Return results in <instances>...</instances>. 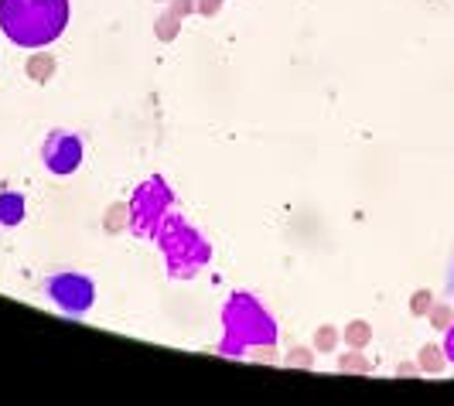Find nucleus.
<instances>
[{
  "instance_id": "nucleus-1",
  "label": "nucleus",
  "mask_w": 454,
  "mask_h": 406,
  "mask_svg": "<svg viewBox=\"0 0 454 406\" xmlns=\"http://www.w3.org/2000/svg\"><path fill=\"white\" fill-rule=\"evenodd\" d=\"M215 352L223 359H277V321L263 308L260 297L247 291L229 293L226 308H223V339L215 345Z\"/></svg>"
},
{
  "instance_id": "nucleus-2",
  "label": "nucleus",
  "mask_w": 454,
  "mask_h": 406,
  "mask_svg": "<svg viewBox=\"0 0 454 406\" xmlns=\"http://www.w3.org/2000/svg\"><path fill=\"white\" fill-rule=\"evenodd\" d=\"M68 27V0H0V31L21 48H45Z\"/></svg>"
},
{
  "instance_id": "nucleus-3",
  "label": "nucleus",
  "mask_w": 454,
  "mask_h": 406,
  "mask_svg": "<svg viewBox=\"0 0 454 406\" xmlns=\"http://www.w3.org/2000/svg\"><path fill=\"white\" fill-rule=\"evenodd\" d=\"M154 243H158L160 256H164V267H168V277H171V280H192V277L199 270H205L208 260H212L208 239L184 219L182 212H175V208H171L168 219L160 223Z\"/></svg>"
},
{
  "instance_id": "nucleus-4",
  "label": "nucleus",
  "mask_w": 454,
  "mask_h": 406,
  "mask_svg": "<svg viewBox=\"0 0 454 406\" xmlns=\"http://www.w3.org/2000/svg\"><path fill=\"white\" fill-rule=\"evenodd\" d=\"M175 208V195H171V184L164 178H147L134 188V199L127 205V229L134 232L137 239H154L158 236L160 223L168 219V212Z\"/></svg>"
},
{
  "instance_id": "nucleus-5",
  "label": "nucleus",
  "mask_w": 454,
  "mask_h": 406,
  "mask_svg": "<svg viewBox=\"0 0 454 406\" xmlns=\"http://www.w3.org/2000/svg\"><path fill=\"white\" fill-rule=\"evenodd\" d=\"M45 297L62 315L82 317L96 304V284L79 270H55L45 277Z\"/></svg>"
},
{
  "instance_id": "nucleus-6",
  "label": "nucleus",
  "mask_w": 454,
  "mask_h": 406,
  "mask_svg": "<svg viewBox=\"0 0 454 406\" xmlns=\"http://www.w3.org/2000/svg\"><path fill=\"white\" fill-rule=\"evenodd\" d=\"M82 158H86V140H82V134L66 130V127L48 130L45 144H42V164H45L48 175L66 178L72 171H79Z\"/></svg>"
},
{
  "instance_id": "nucleus-7",
  "label": "nucleus",
  "mask_w": 454,
  "mask_h": 406,
  "mask_svg": "<svg viewBox=\"0 0 454 406\" xmlns=\"http://www.w3.org/2000/svg\"><path fill=\"white\" fill-rule=\"evenodd\" d=\"M24 223V195L21 191H0V226L14 229Z\"/></svg>"
},
{
  "instance_id": "nucleus-8",
  "label": "nucleus",
  "mask_w": 454,
  "mask_h": 406,
  "mask_svg": "<svg viewBox=\"0 0 454 406\" xmlns=\"http://www.w3.org/2000/svg\"><path fill=\"white\" fill-rule=\"evenodd\" d=\"M24 72H27V79H35V82H48V79L55 75V59L45 55V51H38L35 59H27Z\"/></svg>"
},
{
  "instance_id": "nucleus-9",
  "label": "nucleus",
  "mask_w": 454,
  "mask_h": 406,
  "mask_svg": "<svg viewBox=\"0 0 454 406\" xmlns=\"http://www.w3.org/2000/svg\"><path fill=\"white\" fill-rule=\"evenodd\" d=\"M444 362H448L444 348H437V345H424V348H420V369H424V372H441Z\"/></svg>"
},
{
  "instance_id": "nucleus-10",
  "label": "nucleus",
  "mask_w": 454,
  "mask_h": 406,
  "mask_svg": "<svg viewBox=\"0 0 454 406\" xmlns=\"http://www.w3.org/2000/svg\"><path fill=\"white\" fill-rule=\"evenodd\" d=\"M369 339H372V332H369V324H365V321H352V324L345 328V341H348L352 348H363Z\"/></svg>"
},
{
  "instance_id": "nucleus-11",
  "label": "nucleus",
  "mask_w": 454,
  "mask_h": 406,
  "mask_svg": "<svg viewBox=\"0 0 454 406\" xmlns=\"http://www.w3.org/2000/svg\"><path fill=\"white\" fill-rule=\"evenodd\" d=\"M178 21H182L178 14H164V18H158V24H154V27H158V38L171 42V38L178 35Z\"/></svg>"
},
{
  "instance_id": "nucleus-12",
  "label": "nucleus",
  "mask_w": 454,
  "mask_h": 406,
  "mask_svg": "<svg viewBox=\"0 0 454 406\" xmlns=\"http://www.w3.org/2000/svg\"><path fill=\"white\" fill-rule=\"evenodd\" d=\"M434 297H431V291H420V293H413V301H410V311L413 315H431V304Z\"/></svg>"
},
{
  "instance_id": "nucleus-13",
  "label": "nucleus",
  "mask_w": 454,
  "mask_h": 406,
  "mask_svg": "<svg viewBox=\"0 0 454 406\" xmlns=\"http://www.w3.org/2000/svg\"><path fill=\"white\" fill-rule=\"evenodd\" d=\"M431 321H434V328H444V332H448V324L454 321L451 308H448V304H437V308H431Z\"/></svg>"
},
{
  "instance_id": "nucleus-14",
  "label": "nucleus",
  "mask_w": 454,
  "mask_h": 406,
  "mask_svg": "<svg viewBox=\"0 0 454 406\" xmlns=\"http://www.w3.org/2000/svg\"><path fill=\"white\" fill-rule=\"evenodd\" d=\"M341 369H356V372H369V362H363V355H356V352H348V355L341 359Z\"/></svg>"
},
{
  "instance_id": "nucleus-15",
  "label": "nucleus",
  "mask_w": 454,
  "mask_h": 406,
  "mask_svg": "<svg viewBox=\"0 0 454 406\" xmlns=\"http://www.w3.org/2000/svg\"><path fill=\"white\" fill-rule=\"evenodd\" d=\"M123 212H127L123 205L110 208V215H106V229H110V232H120V229H123V223H120V215H123Z\"/></svg>"
},
{
  "instance_id": "nucleus-16",
  "label": "nucleus",
  "mask_w": 454,
  "mask_h": 406,
  "mask_svg": "<svg viewBox=\"0 0 454 406\" xmlns=\"http://www.w3.org/2000/svg\"><path fill=\"white\" fill-rule=\"evenodd\" d=\"M195 11H202V14H219L223 11V0H195Z\"/></svg>"
},
{
  "instance_id": "nucleus-17",
  "label": "nucleus",
  "mask_w": 454,
  "mask_h": 406,
  "mask_svg": "<svg viewBox=\"0 0 454 406\" xmlns=\"http://www.w3.org/2000/svg\"><path fill=\"white\" fill-rule=\"evenodd\" d=\"M315 341H318V348H332L335 345V328H321Z\"/></svg>"
},
{
  "instance_id": "nucleus-18",
  "label": "nucleus",
  "mask_w": 454,
  "mask_h": 406,
  "mask_svg": "<svg viewBox=\"0 0 454 406\" xmlns=\"http://www.w3.org/2000/svg\"><path fill=\"white\" fill-rule=\"evenodd\" d=\"M192 11H195V0H175V7H171V14H178V18L192 14Z\"/></svg>"
},
{
  "instance_id": "nucleus-19",
  "label": "nucleus",
  "mask_w": 454,
  "mask_h": 406,
  "mask_svg": "<svg viewBox=\"0 0 454 406\" xmlns=\"http://www.w3.org/2000/svg\"><path fill=\"white\" fill-rule=\"evenodd\" d=\"M444 355H448V362L454 365V321L448 324V335H444Z\"/></svg>"
},
{
  "instance_id": "nucleus-20",
  "label": "nucleus",
  "mask_w": 454,
  "mask_h": 406,
  "mask_svg": "<svg viewBox=\"0 0 454 406\" xmlns=\"http://www.w3.org/2000/svg\"><path fill=\"white\" fill-rule=\"evenodd\" d=\"M291 362H301V365H311V359H308V352H291Z\"/></svg>"
},
{
  "instance_id": "nucleus-21",
  "label": "nucleus",
  "mask_w": 454,
  "mask_h": 406,
  "mask_svg": "<svg viewBox=\"0 0 454 406\" xmlns=\"http://www.w3.org/2000/svg\"><path fill=\"white\" fill-rule=\"evenodd\" d=\"M448 293L454 297V260H451V270H448Z\"/></svg>"
}]
</instances>
